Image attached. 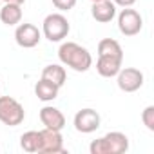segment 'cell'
<instances>
[{"mask_svg": "<svg viewBox=\"0 0 154 154\" xmlns=\"http://www.w3.org/2000/svg\"><path fill=\"white\" fill-rule=\"evenodd\" d=\"M58 56H60V62L69 65L71 69L74 71H78V72H85L91 63H93V58H91V53L78 45V44H74V42H65L60 45L58 49Z\"/></svg>", "mask_w": 154, "mask_h": 154, "instance_id": "6da1fadb", "label": "cell"}, {"mask_svg": "<svg viewBox=\"0 0 154 154\" xmlns=\"http://www.w3.org/2000/svg\"><path fill=\"white\" fill-rule=\"evenodd\" d=\"M129 149V138L123 132H109L91 143V154H123Z\"/></svg>", "mask_w": 154, "mask_h": 154, "instance_id": "7a4b0ae2", "label": "cell"}, {"mask_svg": "<svg viewBox=\"0 0 154 154\" xmlns=\"http://www.w3.org/2000/svg\"><path fill=\"white\" fill-rule=\"evenodd\" d=\"M24 107L13 96H0V122L9 127H17L24 122Z\"/></svg>", "mask_w": 154, "mask_h": 154, "instance_id": "3957f363", "label": "cell"}, {"mask_svg": "<svg viewBox=\"0 0 154 154\" xmlns=\"http://www.w3.org/2000/svg\"><path fill=\"white\" fill-rule=\"evenodd\" d=\"M69 29H71V26H69L67 18L60 13H51L44 20V35L51 42H60V40L67 38Z\"/></svg>", "mask_w": 154, "mask_h": 154, "instance_id": "277c9868", "label": "cell"}, {"mask_svg": "<svg viewBox=\"0 0 154 154\" xmlns=\"http://www.w3.org/2000/svg\"><path fill=\"white\" fill-rule=\"evenodd\" d=\"M58 152H65L63 149V138L60 134V131H53V129H42L40 131V150L38 154H58Z\"/></svg>", "mask_w": 154, "mask_h": 154, "instance_id": "5b68a950", "label": "cell"}, {"mask_svg": "<svg viewBox=\"0 0 154 154\" xmlns=\"http://www.w3.org/2000/svg\"><path fill=\"white\" fill-rule=\"evenodd\" d=\"M143 85V72L134 67L120 69L118 72V87L125 93H134Z\"/></svg>", "mask_w": 154, "mask_h": 154, "instance_id": "8992f818", "label": "cell"}, {"mask_svg": "<svg viewBox=\"0 0 154 154\" xmlns=\"http://www.w3.org/2000/svg\"><path fill=\"white\" fill-rule=\"evenodd\" d=\"M118 27L125 36H134L141 31L143 27V20L140 17L138 11L134 9H123L118 17Z\"/></svg>", "mask_w": 154, "mask_h": 154, "instance_id": "52a82bcc", "label": "cell"}, {"mask_svg": "<svg viewBox=\"0 0 154 154\" xmlns=\"http://www.w3.org/2000/svg\"><path fill=\"white\" fill-rule=\"evenodd\" d=\"M74 127L78 132L89 134L100 127V114L94 109H82L74 114Z\"/></svg>", "mask_w": 154, "mask_h": 154, "instance_id": "ba28073f", "label": "cell"}, {"mask_svg": "<svg viewBox=\"0 0 154 154\" xmlns=\"http://www.w3.org/2000/svg\"><path fill=\"white\" fill-rule=\"evenodd\" d=\"M15 40L20 47H26V49H31L35 45H38L40 42V31L36 26L33 24H20L15 31Z\"/></svg>", "mask_w": 154, "mask_h": 154, "instance_id": "9c48e42d", "label": "cell"}, {"mask_svg": "<svg viewBox=\"0 0 154 154\" xmlns=\"http://www.w3.org/2000/svg\"><path fill=\"white\" fill-rule=\"evenodd\" d=\"M40 122L53 131H62L65 127V116L56 107H42L40 109Z\"/></svg>", "mask_w": 154, "mask_h": 154, "instance_id": "30bf717a", "label": "cell"}, {"mask_svg": "<svg viewBox=\"0 0 154 154\" xmlns=\"http://www.w3.org/2000/svg\"><path fill=\"white\" fill-rule=\"evenodd\" d=\"M93 18L100 24H107L114 18L116 15V8H114V2L111 0H100V2H93Z\"/></svg>", "mask_w": 154, "mask_h": 154, "instance_id": "8fae6325", "label": "cell"}, {"mask_svg": "<svg viewBox=\"0 0 154 154\" xmlns=\"http://www.w3.org/2000/svg\"><path fill=\"white\" fill-rule=\"evenodd\" d=\"M122 69V58H114V56H98L96 62V71L103 78H112L116 76Z\"/></svg>", "mask_w": 154, "mask_h": 154, "instance_id": "7c38bea8", "label": "cell"}, {"mask_svg": "<svg viewBox=\"0 0 154 154\" xmlns=\"http://www.w3.org/2000/svg\"><path fill=\"white\" fill-rule=\"evenodd\" d=\"M58 91H60V87H58L56 84H53L51 80H47V78H40V80L36 82V85H35V94H36V98L42 100V102H51V100H54V98L58 96Z\"/></svg>", "mask_w": 154, "mask_h": 154, "instance_id": "4fadbf2b", "label": "cell"}, {"mask_svg": "<svg viewBox=\"0 0 154 154\" xmlns=\"http://www.w3.org/2000/svg\"><path fill=\"white\" fill-rule=\"evenodd\" d=\"M0 20L6 26H17L22 20V9L18 4H8L0 9Z\"/></svg>", "mask_w": 154, "mask_h": 154, "instance_id": "5bb4252c", "label": "cell"}, {"mask_svg": "<svg viewBox=\"0 0 154 154\" xmlns=\"http://www.w3.org/2000/svg\"><path fill=\"white\" fill-rule=\"evenodd\" d=\"M98 56H114V58H122L123 60V51H122V45L116 40L103 38L98 44Z\"/></svg>", "mask_w": 154, "mask_h": 154, "instance_id": "9a60e30c", "label": "cell"}, {"mask_svg": "<svg viewBox=\"0 0 154 154\" xmlns=\"http://www.w3.org/2000/svg\"><path fill=\"white\" fill-rule=\"evenodd\" d=\"M42 78H47V80H51L53 84H56L58 87H62V85L65 84L67 72H65V69H63L62 65L53 63V65L44 67V71H42Z\"/></svg>", "mask_w": 154, "mask_h": 154, "instance_id": "2e32d148", "label": "cell"}, {"mask_svg": "<svg viewBox=\"0 0 154 154\" xmlns=\"http://www.w3.org/2000/svg\"><path fill=\"white\" fill-rule=\"evenodd\" d=\"M20 145L26 152H38L40 150V131H27L20 138Z\"/></svg>", "mask_w": 154, "mask_h": 154, "instance_id": "e0dca14e", "label": "cell"}, {"mask_svg": "<svg viewBox=\"0 0 154 154\" xmlns=\"http://www.w3.org/2000/svg\"><path fill=\"white\" fill-rule=\"evenodd\" d=\"M141 120H143V125H145L149 131H154V105H149V107L143 109Z\"/></svg>", "mask_w": 154, "mask_h": 154, "instance_id": "ac0fdd59", "label": "cell"}, {"mask_svg": "<svg viewBox=\"0 0 154 154\" xmlns=\"http://www.w3.org/2000/svg\"><path fill=\"white\" fill-rule=\"evenodd\" d=\"M53 6L60 11H69L76 6V0H53Z\"/></svg>", "mask_w": 154, "mask_h": 154, "instance_id": "d6986e66", "label": "cell"}, {"mask_svg": "<svg viewBox=\"0 0 154 154\" xmlns=\"http://www.w3.org/2000/svg\"><path fill=\"white\" fill-rule=\"evenodd\" d=\"M134 2H136V0H114V4H120L123 8H131Z\"/></svg>", "mask_w": 154, "mask_h": 154, "instance_id": "ffe728a7", "label": "cell"}, {"mask_svg": "<svg viewBox=\"0 0 154 154\" xmlns=\"http://www.w3.org/2000/svg\"><path fill=\"white\" fill-rule=\"evenodd\" d=\"M4 2H8V4H18V6H22L26 0H4Z\"/></svg>", "mask_w": 154, "mask_h": 154, "instance_id": "44dd1931", "label": "cell"}, {"mask_svg": "<svg viewBox=\"0 0 154 154\" xmlns=\"http://www.w3.org/2000/svg\"><path fill=\"white\" fill-rule=\"evenodd\" d=\"M91 2H100V0H91Z\"/></svg>", "mask_w": 154, "mask_h": 154, "instance_id": "7402d4cb", "label": "cell"}]
</instances>
